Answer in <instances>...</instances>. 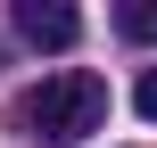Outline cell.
I'll return each mask as SVG.
<instances>
[{"mask_svg":"<svg viewBox=\"0 0 157 148\" xmlns=\"http://www.w3.org/2000/svg\"><path fill=\"white\" fill-rule=\"evenodd\" d=\"M8 124H17L25 140H50V148L91 140V132L108 124V82H99V74H83V66H66V74L33 82V91L8 107Z\"/></svg>","mask_w":157,"mask_h":148,"instance_id":"1","label":"cell"},{"mask_svg":"<svg viewBox=\"0 0 157 148\" xmlns=\"http://www.w3.org/2000/svg\"><path fill=\"white\" fill-rule=\"evenodd\" d=\"M17 33H25L33 49H75V41H83V16H75L66 0H17Z\"/></svg>","mask_w":157,"mask_h":148,"instance_id":"2","label":"cell"},{"mask_svg":"<svg viewBox=\"0 0 157 148\" xmlns=\"http://www.w3.org/2000/svg\"><path fill=\"white\" fill-rule=\"evenodd\" d=\"M116 33L124 41H157V0H124L116 8Z\"/></svg>","mask_w":157,"mask_h":148,"instance_id":"3","label":"cell"},{"mask_svg":"<svg viewBox=\"0 0 157 148\" xmlns=\"http://www.w3.org/2000/svg\"><path fill=\"white\" fill-rule=\"evenodd\" d=\"M132 107H141V115H149V124H157V66H149V74H141V82H132Z\"/></svg>","mask_w":157,"mask_h":148,"instance_id":"4","label":"cell"}]
</instances>
